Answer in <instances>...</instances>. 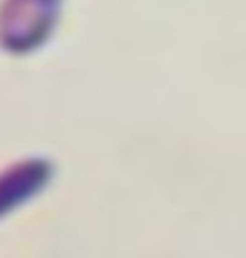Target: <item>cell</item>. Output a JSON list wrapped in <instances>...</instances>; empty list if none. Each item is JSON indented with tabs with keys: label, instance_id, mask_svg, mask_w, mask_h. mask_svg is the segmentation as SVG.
Listing matches in <instances>:
<instances>
[{
	"label": "cell",
	"instance_id": "cell-1",
	"mask_svg": "<svg viewBox=\"0 0 246 258\" xmlns=\"http://www.w3.org/2000/svg\"><path fill=\"white\" fill-rule=\"evenodd\" d=\"M61 0H3L0 3V47L26 55L44 47L58 24Z\"/></svg>",
	"mask_w": 246,
	"mask_h": 258
},
{
	"label": "cell",
	"instance_id": "cell-2",
	"mask_svg": "<svg viewBox=\"0 0 246 258\" xmlns=\"http://www.w3.org/2000/svg\"><path fill=\"white\" fill-rule=\"evenodd\" d=\"M52 180V163L44 157H26L0 171V218L24 206Z\"/></svg>",
	"mask_w": 246,
	"mask_h": 258
}]
</instances>
